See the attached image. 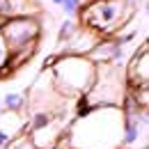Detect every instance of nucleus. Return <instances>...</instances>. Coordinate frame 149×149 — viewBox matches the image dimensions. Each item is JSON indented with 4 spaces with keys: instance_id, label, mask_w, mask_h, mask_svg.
Masks as SVG:
<instances>
[{
    "instance_id": "nucleus-4",
    "label": "nucleus",
    "mask_w": 149,
    "mask_h": 149,
    "mask_svg": "<svg viewBox=\"0 0 149 149\" xmlns=\"http://www.w3.org/2000/svg\"><path fill=\"white\" fill-rule=\"evenodd\" d=\"M0 35L9 48V71L21 67L25 60H30L37 51L41 25L37 16H19V19H7L0 28Z\"/></svg>"
},
{
    "instance_id": "nucleus-5",
    "label": "nucleus",
    "mask_w": 149,
    "mask_h": 149,
    "mask_svg": "<svg viewBox=\"0 0 149 149\" xmlns=\"http://www.w3.org/2000/svg\"><path fill=\"white\" fill-rule=\"evenodd\" d=\"M133 14L135 12H131L122 0H90L78 12V23L94 30L99 37H112Z\"/></svg>"
},
{
    "instance_id": "nucleus-15",
    "label": "nucleus",
    "mask_w": 149,
    "mask_h": 149,
    "mask_svg": "<svg viewBox=\"0 0 149 149\" xmlns=\"http://www.w3.org/2000/svg\"><path fill=\"white\" fill-rule=\"evenodd\" d=\"M0 110H2V99H0Z\"/></svg>"
},
{
    "instance_id": "nucleus-11",
    "label": "nucleus",
    "mask_w": 149,
    "mask_h": 149,
    "mask_svg": "<svg viewBox=\"0 0 149 149\" xmlns=\"http://www.w3.org/2000/svg\"><path fill=\"white\" fill-rule=\"evenodd\" d=\"M51 5H55L57 9L64 14V19H76L78 16V12L83 9V5L85 2H90V0H48Z\"/></svg>"
},
{
    "instance_id": "nucleus-3",
    "label": "nucleus",
    "mask_w": 149,
    "mask_h": 149,
    "mask_svg": "<svg viewBox=\"0 0 149 149\" xmlns=\"http://www.w3.org/2000/svg\"><path fill=\"white\" fill-rule=\"evenodd\" d=\"M129 92L124 64L119 62H103L96 64V74L90 92L80 99V110L94 106H122Z\"/></svg>"
},
{
    "instance_id": "nucleus-8",
    "label": "nucleus",
    "mask_w": 149,
    "mask_h": 149,
    "mask_svg": "<svg viewBox=\"0 0 149 149\" xmlns=\"http://www.w3.org/2000/svg\"><path fill=\"white\" fill-rule=\"evenodd\" d=\"M99 39H103V37H99L94 30L78 23V30L74 32V37L69 39L67 44H62V55H87L99 44Z\"/></svg>"
},
{
    "instance_id": "nucleus-2",
    "label": "nucleus",
    "mask_w": 149,
    "mask_h": 149,
    "mask_svg": "<svg viewBox=\"0 0 149 149\" xmlns=\"http://www.w3.org/2000/svg\"><path fill=\"white\" fill-rule=\"evenodd\" d=\"M46 69L51 71L55 90L74 103L90 92L96 74V64L87 55H57Z\"/></svg>"
},
{
    "instance_id": "nucleus-12",
    "label": "nucleus",
    "mask_w": 149,
    "mask_h": 149,
    "mask_svg": "<svg viewBox=\"0 0 149 149\" xmlns=\"http://www.w3.org/2000/svg\"><path fill=\"white\" fill-rule=\"evenodd\" d=\"M76 30H78V21L76 19H64L60 23V28H57V44H60V46L67 44L69 39L74 37Z\"/></svg>"
},
{
    "instance_id": "nucleus-6",
    "label": "nucleus",
    "mask_w": 149,
    "mask_h": 149,
    "mask_svg": "<svg viewBox=\"0 0 149 149\" xmlns=\"http://www.w3.org/2000/svg\"><path fill=\"white\" fill-rule=\"evenodd\" d=\"M124 74H126V85L129 90H142L149 87V46L142 41L140 51H135L129 64H124Z\"/></svg>"
},
{
    "instance_id": "nucleus-9",
    "label": "nucleus",
    "mask_w": 149,
    "mask_h": 149,
    "mask_svg": "<svg viewBox=\"0 0 149 149\" xmlns=\"http://www.w3.org/2000/svg\"><path fill=\"white\" fill-rule=\"evenodd\" d=\"M37 14H39L37 0H7V19L37 16Z\"/></svg>"
},
{
    "instance_id": "nucleus-10",
    "label": "nucleus",
    "mask_w": 149,
    "mask_h": 149,
    "mask_svg": "<svg viewBox=\"0 0 149 149\" xmlns=\"http://www.w3.org/2000/svg\"><path fill=\"white\" fill-rule=\"evenodd\" d=\"M2 99V110L9 112H25L28 110V94L25 92H7Z\"/></svg>"
},
{
    "instance_id": "nucleus-7",
    "label": "nucleus",
    "mask_w": 149,
    "mask_h": 149,
    "mask_svg": "<svg viewBox=\"0 0 149 149\" xmlns=\"http://www.w3.org/2000/svg\"><path fill=\"white\" fill-rule=\"evenodd\" d=\"M28 131V115L25 112L0 110V149H9L19 138Z\"/></svg>"
},
{
    "instance_id": "nucleus-13",
    "label": "nucleus",
    "mask_w": 149,
    "mask_h": 149,
    "mask_svg": "<svg viewBox=\"0 0 149 149\" xmlns=\"http://www.w3.org/2000/svg\"><path fill=\"white\" fill-rule=\"evenodd\" d=\"M7 71H9V48L0 35V76H7Z\"/></svg>"
},
{
    "instance_id": "nucleus-14",
    "label": "nucleus",
    "mask_w": 149,
    "mask_h": 149,
    "mask_svg": "<svg viewBox=\"0 0 149 149\" xmlns=\"http://www.w3.org/2000/svg\"><path fill=\"white\" fill-rule=\"evenodd\" d=\"M0 19L7 21V0H0Z\"/></svg>"
},
{
    "instance_id": "nucleus-1",
    "label": "nucleus",
    "mask_w": 149,
    "mask_h": 149,
    "mask_svg": "<svg viewBox=\"0 0 149 149\" xmlns=\"http://www.w3.org/2000/svg\"><path fill=\"white\" fill-rule=\"evenodd\" d=\"M122 106H94L80 110L69 122L55 149H122Z\"/></svg>"
}]
</instances>
